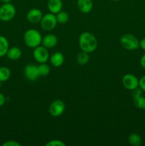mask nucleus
<instances>
[{
    "mask_svg": "<svg viewBox=\"0 0 145 146\" xmlns=\"http://www.w3.org/2000/svg\"><path fill=\"white\" fill-rule=\"evenodd\" d=\"M78 44L80 49L87 53H92L96 50L98 41L95 36L90 32H82L78 38Z\"/></svg>",
    "mask_w": 145,
    "mask_h": 146,
    "instance_id": "obj_1",
    "label": "nucleus"
},
{
    "mask_svg": "<svg viewBox=\"0 0 145 146\" xmlns=\"http://www.w3.org/2000/svg\"><path fill=\"white\" fill-rule=\"evenodd\" d=\"M42 36L36 29H31L24 33V41L26 45L29 48H34L38 46L42 42Z\"/></svg>",
    "mask_w": 145,
    "mask_h": 146,
    "instance_id": "obj_2",
    "label": "nucleus"
},
{
    "mask_svg": "<svg viewBox=\"0 0 145 146\" xmlns=\"http://www.w3.org/2000/svg\"><path fill=\"white\" fill-rule=\"evenodd\" d=\"M120 44L124 48L128 51H134L139 48V41L133 34L122 35L120 38Z\"/></svg>",
    "mask_w": 145,
    "mask_h": 146,
    "instance_id": "obj_3",
    "label": "nucleus"
},
{
    "mask_svg": "<svg viewBox=\"0 0 145 146\" xmlns=\"http://www.w3.org/2000/svg\"><path fill=\"white\" fill-rule=\"evenodd\" d=\"M16 8L12 4L6 3L0 7V20L2 21H9L14 18L16 15Z\"/></svg>",
    "mask_w": 145,
    "mask_h": 146,
    "instance_id": "obj_4",
    "label": "nucleus"
},
{
    "mask_svg": "<svg viewBox=\"0 0 145 146\" xmlns=\"http://www.w3.org/2000/svg\"><path fill=\"white\" fill-rule=\"evenodd\" d=\"M40 24H41V28L45 31H49L54 29L58 24L55 14H52L51 12L45 14L43 16L42 19L40 21Z\"/></svg>",
    "mask_w": 145,
    "mask_h": 146,
    "instance_id": "obj_5",
    "label": "nucleus"
},
{
    "mask_svg": "<svg viewBox=\"0 0 145 146\" xmlns=\"http://www.w3.org/2000/svg\"><path fill=\"white\" fill-rule=\"evenodd\" d=\"M33 56L34 59L39 64L46 63L50 58L49 52L48 48L44 47V46H38L34 48L33 51Z\"/></svg>",
    "mask_w": 145,
    "mask_h": 146,
    "instance_id": "obj_6",
    "label": "nucleus"
},
{
    "mask_svg": "<svg viewBox=\"0 0 145 146\" xmlns=\"http://www.w3.org/2000/svg\"><path fill=\"white\" fill-rule=\"evenodd\" d=\"M65 109V105L61 100L53 101L49 106V113L53 117H58L62 115Z\"/></svg>",
    "mask_w": 145,
    "mask_h": 146,
    "instance_id": "obj_7",
    "label": "nucleus"
},
{
    "mask_svg": "<svg viewBox=\"0 0 145 146\" xmlns=\"http://www.w3.org/2000/svg\"><path fill=\"white\" fill-rule=\"evenodd\" d=\"M122 82L124 87L129 91H132L139 87V79L133 74H127L124 76Z\"/></svg>",
    "mask_w": 145,
    "mask_h": 146,
    "instance_id": "obj_8",
    "label": "nucleus"
},
{
    "mask_svg": "<svg viewBox=\"0 0 145 146\" xmlns=\"http://www.w3.org/2000/svg\"><path fill=\"white\" fill-rule=\"evenodd\" d=\"M24 76L26 78L31 81H34L40 76L38 70V66L34 64H28L24 68Z\"/></svg>",
    "mask_w": 145,
    "mask_h": 146,
    "instance_id": "obj_9",
    "label": "nucleus"
},
{
    "mask_svg": "<svg viewBox=\"0 0 145 146\" xmlns=\"http://www.w3.org/2000/svg\"><path fill=\"white\" fill-rule=\"evenodd\" d=\"M42 11L36 8L30 9L26 14V19L31 24H38L40 23L43 17Z\"/></svg>",
    "mask_w": 145,
    "mask_h": 146,
    "instance_id": "obj_10",
    "label": "nucleus"
},
{
    "mask_svg": "<svg viewBox=\"0 0 145 146\" xmlns=\"http://www.w3.org/2000/svg\"><path fill=\"white\" fill-rule=\"evenodd\" d=\"M58 44V38L56 36L52 34H48L43 37L41 44L46 48H52Z\"/></svg>",
    "mask_w": 145,
    "mask_h": 146,
    "instance_id": "obj_11",
    "label": "nucleus"
},
{
    "mask_svg": "<svg viewBox=\"0 0 145 146\" xmlns=\"http://www.w3.org/2000/svg\"><path fill=\"white\" fill-rule=\"evenodd\" d=\"M48 11L53 14H58L62 11L63 1L62 0H48L47 4Z\"/></svg>",
    "mask_w": 145,
    "mask_h": 146,
    "instance_id": "obj_12",
    "label": "nucleus"
},
{
    "mask_svg": "<svg viewBox=\"0 0 145 146\" xmlns=\"http://www.w3.org/2000/svg\"><path fill=\"white\" fill-rule=\"evenodd\" d=\"M78 9L84 14L90 12L93 7L92 0H78L77 2Z\"/></svg>",
    "mask_w": 145,
    "mask_h": 146,
    "instance_id": "obj_13",
    "label": "nucleus"
},
{
    "mask_svg": "<svg viewBox=\"0 0 145 146\" xmlns=\"http://www.w3.org/2000/svg\"><path fill=\"white\" fill-rule=\"evenodd\" d=\"M50 61L53 66L56 67V68L61 66L64 62L63 54L59 51L53 53L50 57Z\"/></svg>",
    "mask_w": 145,
    "mask_h": 146,
    "instance_id": "obj_14",
    "label": "nucleus"
},
{
    "mask_svg": "<svg viewBox=\"0 0 145 146\" xmlns=\"http://www.w3.org/2000/svg\"><path fill=\"white\" fill-rule=\"evenodd\" d=\"M6 56H7V57L9 59L16 61V60H18L21 58V56H22V52H21V50L18 47L14 46L9 48Z\"/></svg>",
    "mask_w": 145,
    "mask_h": 146,
    "instance_id": "obj_15",
    "label": "nucleus"
},
{
    "mask_svg": "<svg viewBox=\"0 0 145 146\" xmlns=\"http://www.w3.org/2000/svg\"><path fill=\"white\" fill-rule=\"evenodd\" d=\"M9 48V44L7 38L4 36H0V57L7 55Z\"/></svg>",
    "mask_w": 145,
    "mask_h": 146,
    "instance_id": "obj_16",
    "label": "nucleus"
},
{
    "mask_svg": "<svg viewBox=\"0 0 145 146\" xmlns=\"http://www.w3.org/2000/svg\"><path fill=\"white\" fill-rule=\"evenodd\" d=\"M90 60V56L89 53H87L85 51H81L80 53L77 55L76 61L79 65L80 66H85L88 63Z\"/></svg>",
    "mask_w": 145,
    "mask_h": 146,
    "instance_id": "obj_17",
    "label": "nucleus"
},
{
    "mask_svg": "<svg viewBox=\"0 0 145 146\" xmlns=\"http://www.w3.org/2000/svg\"><path fill=\"white\" fill-rule=\"evenodd\" d=\"M128 142L133 146H139L142 143V138L138 133H133L128 137Z\"/></svg>",
    "mask_w": 145,
    "mask_h": 146,
    "instance_id": "obj_18",
    "label": "nucleus"
},
{
    "mask_svg": "<svg viewBox=\"0 0 145 146\" xmlns=\"http://www.w3.org/2000/svg\"><path fill=\"white\" fill-rule=\"evenodd\" d=\"M11 76V71L8 67L0 66V81L4 82L9 79Z\"/></svg>",
    "mask_w": 145,
    "mask_h": 146,
    "instance_id": "obj_19",
    "label": "nucleus"
},
{
    "mask_svg": "<svg viewBox=\"0 0 145 146\" xmlns=\"http://www.w3.org/2000/svg\"><path fill=\"white\" fill-rule=\"evenodd\" d=\"M133 103L135 106L139 109H145V98L142 95L132 97Z\"/></svg>",
    "mask_w": 145,
    "mask_h": 146,
    "instance_id": "obj_20",
    "label": "nucleus"
},
{
    "mask_svg": "<svg viewBox=\"0 0 145 146\" xmlns=\"http://www.w3.org/2000/svg\"><path fill=\"white\" fill-rule=\"evenodd\" d=\"M55 17H56V19L58 24H66L68 21V20H69V15H68V14L63 11H61L60 12H58V14H56Z\"/></svg>",
    "mask_w": 145,
    "mask_h": 146,
    "instance_id": "obj_21",
    "label": "nucleus"
},
{
    "mask_svg": "<svg viewBox=\"0 0 145 146\" xmlns=\"http://www.w3.org/2000/svg\"><path fill=\"white\" fill-rule=\"evenodd\" d=\"M38 70L40 76H45L50 74L51 68L48 64H46L45 63H42L38 66Z\"/></svg>",
    "mask_w": 145,
    "mask_h": 146,
    "instance_id": "obj_22",
    "label": "nucleus"
},
{
    "mask_svg": "<svg viewBox=\"0 0 145 146\" xmlns=\"http://www.w3.org/2000/svg\"><path fill=\"white\" fill-rule=\"evenodd\" d=\"M46 146H65V143L60 140H52L45 144Z\"/></svg>",
    "mask_w": 145,
    "mask_h": 146,
    "instance_id": "obj_23",
    "label": "nucleus"
},
{
    "mask_svg": "<svg viewBox=\"0 0 145 146\" xmlns=\"http://www.w3.org/2000/svg\"><path fill=\"white\" fill-rule=\"evenodd\" d=\"M3 146H21V144L15 141H7L2 144Z\"/></svg>",
    "mask_w": 145,
    "mask_h": 146,
    "instance_id": "obj_24",
    "label": "nucleus"
},
{
    "mask_svg": "<svg viewBox=\"0 0 145 146\" xmlns=\"http://www.w3.org/2000/svg\"><path fill=\"white\" fill-rule=\"evenodd\" d=\"M139 87L145 92V76H143L139 80Z\"/></svg>",
    "mask_w": 145,
    "mask_h": 146,
    "instance_id": "obj_25",
    "label": "nucleus"
},
{
    "mask_svg": "<svg viewBox=\"0 0 145 146\" xmlns=\"http://www.w3.org/2000/svg\"><path fill=\"white\" fill-rule=\"evenodd\" d=\"M6 97L2 93H0V107L2 106L6 102Z\"/></svg>",
    "mask_w": 145,
    "mask_h": 146,
    "instance_id": "obj_26",
    "label": "nucleus"
},
{
    "mask_svg": "<svg viewBox=\"0 0 145 146\" xmlns=\"http://www.w3.org/2000/svg\"><path fill=\"white\" fill-rule=\"evenodd\" d=\"M139 47L142 50L145 51V38H142L141 41H139Z\"/></svg>",
    "mask_w": 145,
    "mask_h": 146,
    "instance_id": "obj_27",
    "label": "nucleus"
},
{
    "mask_svg": "<svg viewBox=\"0 0 145 146\" xmlns=\"http://www.w3.org/2000/svg\"><path fill=\"white\" fill-rule=\"evenodd\" d=\"M140 65H141V66L142 67V68H144V69H145V54H144V55L142 56V58H141Z\"/></svg>",
    "mask_w": 145,
    "mask_h": 146,
    "instance_id": "obj_28",
    "label": "nucleus"
},
{
    "mask_svg": "<svg viewBox=\"0 0 145 146\" xmlns=\"http://www.w3.org/2000/svg\"><path fill=\"white\" fill-rule=\"evenodd\" d=\"M3 4H6V3H10L11 1V0H0Z\"/></svg>",
    "mask_w": 145,
    "mask_h": 146,
    "instance_id": "obj_29",
    "label": "nucleus"
},
{
    "mask_svg": "<svg viewBox=\"0 0 145 146\" xmlns=\"http://www.w3.org/2000/svg\"><path fill=\"white\" fill-rule=\"evenodd\" d=\"M112 1H120V0H112Z\"/></svg>",
    "mask_w": 145,
    "mask_h": 146,
    "instance_id": "obj_30",
    "label": "nucleus"
}]
</instances>
